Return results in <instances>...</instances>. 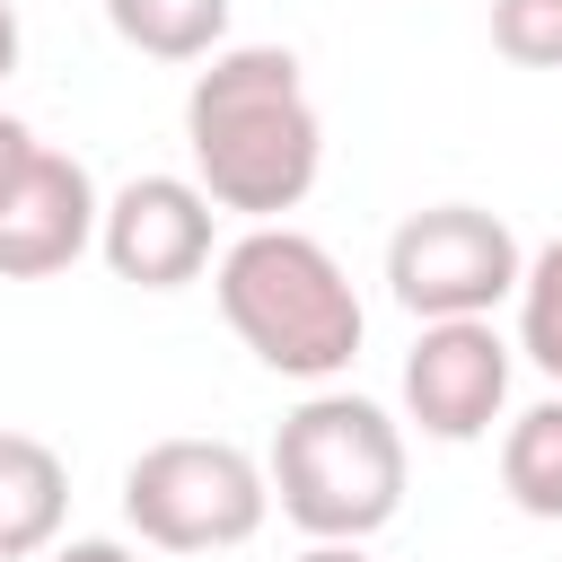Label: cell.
Segmentation results:
<instances>
[{"instance_id":"e0dca14e","label":"cell","mask_w":562,"mask_h":562,"mask_svg":"<svg viewBox=\"0 0 562 562\" xmlns=\"http://www.w3.org/2000/svg\"><path fill=\"white\" fill-rule=\"evenodd\" d=\"M290 562H378L369 544H307V553H290Z\"/></svg>"},{"instance_id":"6da1fadb","label":"cell","mask_w":562,"mask_h":562,"mask_svg":"<svg viewBox=\"0 0 562 562\" xmlns=\"http://www.w3.org/2000/svg\"><path fill=\"white\" fill-rule=\"evenodd\" d=\"M184 149L211 211H237L246 228H272L316 193L325 167V114L307 97V70L290 44H228L184 88Z\"/></svg>"},{"instance_id":"277c9868","label":"cell","mask_w":562,"mask_h":562,"mask_svg":"<svg viewBox=\"0 0 562 562\" xmlns=\"http://www.w3.org/2000/svg\"><path fill=\"white\" fill-rule=\"evenodd\" d=\"M123 518L158 553H228L272 518V474L237 439H149L123 465Z\"/></svg>"},{"instance_id":"7a4b0ae2","label":"cell","mask_w":562,"mask_h":562,"mask_svg":"<svg viewBox=\"0 0 562 562\" xmlns=\"http://www.w3.org/2000/svg\"><path fill=\"white\" fill-rule=\"evenodd\" d=\"M211 290H220V316L228 334L272 369V378H299V386H334L351 360H360V290L351 272L290 220L272 228H246L220 246L211 263Z\"/></svg>"},{"instance_id":"52a82bcc","label":"cell","mask_w":562,"mask_h":562,"mask_svg":"<svg viewBox=\"0 0 562 562\" xmlns=\"http://www.w3.org/2000/svg\"><path fill=\"white\" fill-rule=\"evenodd\" d=\"M211 220L220 211L193 176H132L123 193H105L97 255L132 290H184L211 272Z\"/></svg>"},{"instance_id":"8fae6325","label":"cell","mask_w":562,"mask_h":562,"mask_svg":"<svg viewBox=\"0 0 562 562\" xmlns=\"http://www.w3.org/2000/svg\"><path fill=\"white\" fill-rule=\"evenodd\" d=\"M501 492H509L527 518H553V527H562V395L527 404V413L501 430Z\"/></svg>"},{"instance_id":"2e32d148","label":"cell","mask_w":562,"mask_h":562,"mask_svg":"<svg viewBox=\"0 0 562 562\" xmlns=\"http://www.w3.org/2000/svg\"><path fill=\"white\" fill-rule=\"evenodd\" d=\"M18 44H26V35H18V9H9V0H0V79H9V70H18Z\"/></svg>"},{"instance_id":"5b68a950","label":"cell","mask_w":562,"mask_h":562,"mask_svg":"<svg viewBox=\"0 0 562 562\" xmlns=\"http://www.w3.org/2000/svg\"><path fill=\"white\" fill-rule=\"evenodd\" d=\"M518 281H527V246L483 202H430L386 237V290L422 325L492 316L501 299H518Z\"/></svg>"},{"instance_id":"8992f818","label":"cell","mask_w":562,"mask_h":562,"mask_svg":"<svg viewBox=\"0 0 562 562\" xmlns=\"http://www.w3.org/2000/svg\"><path fill=\"white\" fill-rule=\"evenodd\" d=\"M509 360L518 342L492 334V316H448V325H422L413 351H404V422L439 448H465L501 422L509 404Z\"/></svg>"},{"instance_id":"7c38bea8","label":"cell","mask_w":562,"mask_h":562,"mask_svg":"<svg viewBox=\"0 0 562 562\" xmlns=\"http://www.w3.org/2000/svg\"><path fill=\"white\" fill-rule=\"evenodd\" d=\"M518 351L562 386V237H544L527 255V281H518Z\"/></svg>"},{"instance_id":"9c48e42d","label":"cell","mask_w":562,"mask_h":562,"mask_svg":"<svg viewBox=\"0 0 562 562\" xmlns=\"http://www.w3.org/2000/svg\"><path fill=\"white\" fill-rule=\"evenodd\" d=\"M61 518H70V465H61V448H44L35 430H0V562L53 553Z\"/></svg>"},{"instance_id":"5bb4252c","label":"cell","mask_w":562,"mask_h":562,"mask_svg":"<svg viewBox=\"0 0 562 562\" xmlns=\"http://www.w3.org/2000/svg\"><path fill=\"white\" fill-rule=\"evenodd\" d=\"M35 149H44V140H35V132H26V123H18V114H0V193H9V184H18V167H26V158H35Z\"/></svg>"},{"instance_id":"30bf717a","label":"cell","mask_w":562,"mask_h":562,"mask_svg":"<svg viewBox=\"0 0 562 562\" xmlns=\"http://www.w3.org/2000/svg\"><path fill=\"white\" fill-rule=\"evenodd\" d=\"M105 26L149 61H211L228 53V0H105Z\"/></svg>"},{"instance_id":"9a60e30c","label":"cell","mask_w":562,"mask_h":562,"mask_svg":"<svg viewBox=\"0 0 562 562\" xmlns=\"http://www.w3.org/2000/svg\"><path fill=\"white\" fill-rule=\"evenodd\" d=\"M44 562H140L132 544H114V536H70V544H53Z\"/></svg>"},{"instance_id":"ba28073f","label":"cell","mask_w":562,"mask_h":562,"mask_svg":"<svg viewBox=\"0 0 562 562\" xmlns=\"http://www.w3.org/2000/svg\"><path fill=\"white\" fill-rule=\"evenodd\" d=\"M105 193L70 149H35L0 193V281H53L97 246Z\"/></svg>"},{"instance_id":"3957f363","label":"cell","mask_w":562,"mask_h":562,"mask_svg":"<svg viewBox=\"0 0 562 562\" xmlns=\"http://www.w3.org/2000/svg\"><path fill=\"white\" fill-rule=\"evenodd\" d=\"M272 501L307 544H369L404 509V422L378 395L316 386L272 430Z\"/></svg>"},{"instance_id":"4fadbf2b","label":"cell","mask_w":562,"mask_h":562,"mask_svg":"<svg viewBox=\"0 0 562 562\" xmlns=\"http://www.w3.org/2000/svg\"><path fill=\"white\" fill-rule=\"evenodd\" d=\"M492 53L518 70H562V0H492Z\"/></svg>"}]
</instances>
